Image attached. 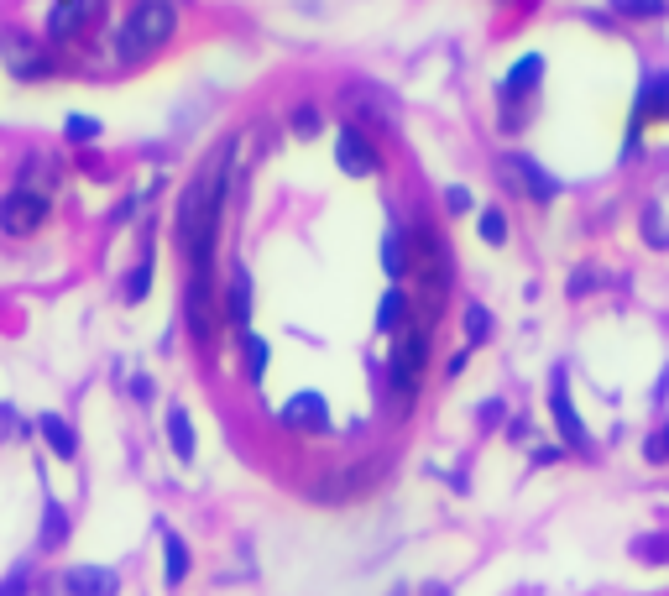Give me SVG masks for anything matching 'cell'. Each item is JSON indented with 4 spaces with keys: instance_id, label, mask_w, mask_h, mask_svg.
Listing matches in <instances>:
<instances>
[{
    "instance_id": "6da1fadb",
    "label": "cell",
    "mask_w": 669,
    "mask_h": 596,
    "mask_svg": "<svg viewBox=\"0 0 669 596\" xmlns=\"http://www.w3.org/2000/svg\"><path fill=\"white\" fill-rule=\"evenodd\" d=\"M230 157H236V142L215 147V157L194 173V183L178 199L173 236H178V251L189 257V272H210L215 267V236H220V210H225Z\"/></svg>"
},
{
    "instance_id": "7a4b0ae2",
    "label": "cell",
    "mask_w": 669,
    "mask_h": 596,
    "mask_svg": "<svg viewBox=\"0 0 669 596\" xmlns=\"http://www.w3.org/2000/svg\"><path fill=\"white\" fill-rule=\"evenodd\" d=\"M178 32V11L168 6V0H142L131 16H126V27H121V37H115V58L121 63H142V58H152L163 42Z\"/></svg>"
},
{
    "instance_id": "3957f363",
    "label": "cell",
    "mask_w": 669,
    "mask_h": 596,
    "mask_svg": "<svg viewBox=\"0 0 669 596\" xmlns=\"http://www.w3.org/2000/svg\"><path fill=\"white\" fill-rule=\"evenodd\" d=\"M424 366H429V325H408L398 335V346H392V361H387V387L403 408L413 403V393H419Z\"/></svg>"
},
{
    "instance_id": "277c9868",
    "label": "cell",
    "mask_w": 669,
    "mask_h": 596,
    "mask_svg": "<svg viewBox=\"0 0 669 596\" xmlns=\"http://www.w3.org/2000/svg\"><path fill=\"white\" fill-rule=\"evenodd\" d=\"M183 325L199 346H215V330H220V309H215V283L210 272H189V293H183Z\"/></svg>"
},
{
    "instance_id": "5b68a950",
    "label": "cell",
    "mask_w": 669,
    "mask_h": 596,
    "mask_svg": "<svg viewBox=\"0 0 669 596\" xmlns=\"http://www.w3.org/2000/svg\"><path fill=\"white\" fill-rule=\"evenodd\" d=\"M335 163H340V173H351V178L382 173V147H377V136H366L356 121H345V126L335 131Z\"/></svg>"
},
{
    "instance_id": "8992f818",
    "label": "cell",
    "mask_w": 669,
    "mask_h": 596,
    "mask_svg": "<svg viewBox=\"0 0 669 596\" xmlns=\"http://www.w3.org/2000/svg\"><path fill=\"white\" fill-rule=\"evenodd\" d=\"M497 168H502V178L513 183L518 194H528L534 204H549V199L560 194V178H555V173H544L528 152H502V163H497Z\"/></svg>"
},
{
    "instance_id": "52a82bcc",
    "label": "cell",
    "mask_w": 669,
    "mask_h": 596,
    "mask_svg": "<svg viewBox=\"0 0 669 596\" xmlns=\"http://www.w3.org/2000/svg\"><path fill=\"white\" fill-rule=\"evenodd\" d=\"M539 79H544V58H539V53H523L513 68H507V79H502V89H497L502 105H507V110H502V126H507V131H518V105L539 89Z\"/></svg>"
},
{
    "instance_id": "ba28073f",
    "label": "cell",
    "mask_w": 669,
    "mask_h": 596,
    "mask_svg": "<svg viewBox=\"0 0 669 596\" xmlns=\"http://www.w3.org/2000/svg\"><path fill=\"white\" fill-rule=\"evenodd\" d=\"M100 16H105V0H53L42 27H48L53 42H74V37H84L89 27H95Z\"/></svg>"
},
{
    "instance_id": "9c48e42d",
    "label": "cell",
    "mask_w": 669,
    "mask_h": 596,
    "mask_svg": "<svg viewBox=\"0 0 669 596\" xmlns=\"http://www.w3.org/2000/svg\"><path fill=\"white\" fill-rule=\"evenodd\" d=\"M42 220H48V194L11 189L0 199V231L6 236H32V231H42Z\"/></svg>"
},
{
    "instance_id": "30bf717a",
    "label": "cell",
    "mask_w": 669,
    "mask_h": 596,
    "mask_svg": "<svg viewBox=\"0 0 669 596\" xmlns=\"http://www.w3.org/2000/svg\"><path fill=\"white\" fill-rule=\"evenodd\" d=\"M549 414H555V429H560V440H565V450H591V434H586V424H581V414H575V403H570V382H565V372H555V382H549Z\"/></svg>"
},
{
    "instance_id": "8fae6325",
    "label": "cell",
    "mask_w": 669,
    "mask_h": 596,
    "mask_svg": "<svg viewBox=\"0 0 669 596\" xmlns=\"http://www.w3.org/2000/svg\"><path fill=\"white\" fill-rule=\"evenodd\" d=\"M278 424L293 429V434H330V403L319 393H293L278 408Z\"/></svg>"
},
{
    "instance_id": "7c38bea8",
    "label": "cell",
    "mask_w": 669,
    "mask_h": 596,
    "mask_svg": "<svg viewBox=\"0 0 669 596\" xmlns=\"http://www.w3.org/2000/svg\"><path fill=\"white\" fill-rule=\"evenodd\" d=\"M633 121H638V126H664V121H669V68H654V74L638 84Z\"/></svg>"
},
{
    "instance_id": "4fadbf2b",
    "label": "cell",
    "mask_w": 669,
    "mask_h": 596,
    "mask_svg": "<svg viewBox=\"0 0 669 596\" xmlns=\"http://www.w3.org/2000/svg\"><path fill=\"white\" fill-rule=\"evenodd\" d=\"M251 309H257V283H251V272L236 262L230 267V288H225V319L251 330Z\"/></svg>"
},
{
    "instance_id": "5bb4252c",
    "label": "cell",
    "mask_w": 669,
    "mask_h": 596,
    "mask_svg": "<svg viewBox=\"0 0 669 596\" xmlns=\"http://www.w3.org/2000/svg\"><path fill=\"white\" fill-rule=\"evenodd\" d=\"M115 591H121V581L105 565H74L63 576V596H115Z\"/></svg>"
},
{
    "instance_id": "9a60e30c",
    "label": "cell",
    "mask_w": 669,
    "mask_h": 596,
    "mask_svg": "<svg viewBox=\"0 0 669 596\" xmlns=\"http://www.w3.org/2000/svg\"><path fill=\"white\" fill-rule=\"evenodd\" d=\"M37 434L48 440V450L58 455V461H74V455H79V434H74V424H68L63 414H42Z\"/></svg>"
},
{
    "instance_id": "2e32d148",
    "label": "cell",
    "mask_w": 669,
    "mask_h": 596,
    "mask_svg": "<svg viewBox=\"0 0 669 596\" xmlns=\"http://www.w3.org/2000/svg\"><path fill=\"white\" fill-rule=\"evenodd\" d=\"M408 309H413V298H408L398 283H392V288L382 293V304H377V330H382V335H398V330L408 325Z\"/></svg>"
},
{
    "instance_id": "e0dca14e",
    "label": "cell",
    "mask_w": 669,
    "mask_h": 596,
    "mask_svg": "<svg viewBox=\"0 0 669 596\" xmlns=\"http://www.w3.org/2000/svg\"><path fill=\"white\" fill-rule=\"evenodd\" d=\"M163 581L168 586L189 581V544H183V534H173V529H163Z\"/></svg>"
},
{
    "instance_id": "ac0fdd59",
    "label": "cell",
    "mask_w": 669,
    "mask_h": 596,
    "mask_svg": "<svg viewBox=\"0 0 669 596\" xmlns=\"http://www.w3.org/2000/svg\"><path fill=\"white\" fill-rule=\"evenodd\" d=\"M6 53H11V74H16V79H42V74H48V58H42L32 42L6 37Z\"/></svg>"
},
{
    "instance_id": "d6986e66",
    "label": "cell",
    "mask_w": 669,
    "mask_h": 596,
    "mask_svg": "<svg viewBox=\"0 0 669 596\" xmlns=\"http://www.w3.org/2000/svg\"><path fill=\"white\" fill-rule=\"evenodd\" d=\"M168 445L178 461H194V424H189V408L168 403Z\"/></svg>"
},
{
    "instance_id": "ffe728a7",
    "label": "cell",
    "mask_w": 669,
    "mask_h": 596,
    "mask_svg": "<svg viewBox=\"0 0 669 596\" xmlns=\"http://www.w3.org/2000/svg\"><path fill=\"white\" fill-rule=\"evenodd\" d=\"M382 272L392 283H403L408 278V241H403V231L392 225V231L382 236Z\"/></svg>"
},
{
    "instance_id": "44dd1931",
    "label": "cell",
    "mask_w": 669,
    "mask_h": 596,
    "mask_svg": "<svg viewBox=\"0 0 669 596\" xmlns=\"http://www.w3.org/2000/svg\"><path fill=\"white\" fill-rule=\"evenodd\" d=\"M351 110L361 121H377V126H392V105H387V95H377V89H351Z\"/></svg>"
},
{
    "instance_id": "7402d4cb",
    "label": "cell",
    "mask_w": 669,
    "mask_h": 596,
    "mask_svg": "<svg viewBox=\"0 0 669 596\" xmlns=\"http://www.w3.org/2000/svg\"><path fill=\"white\" fill-rule=\"evenodd\" d=\"M267 361H272L267 340H262V335H251V330H241V366H246V377H251V382H262V377H267Z\"/></svg>"
},
{
    "instance_id": "603a6c76",
    "label": "cell",
    "mask_w": 669,
    "mask_h": 596,
    "mask_svg": "<svg viewBox=\"0 0 669 596\" xmlns=\"http://www.w3.org/2000/svg\"><path fill=\"white\" fill-rule=\"evenodd\" d=\"M147 288H152V236H147V246H142V262L131 267V278H126V304H142L147 298Z\"/></svg>"
},
{
    "instance_id": "cb8c5ba5",
    "label": "cell",
    "mask_w": 669,
    "mask_h": 596,
    "mask_svg": "<svg viewBox=\"0 0 669 596\" xmlns=\"http://www.w3.org/2000/svg\"><path fill=\"white\" fill-rule=\"evenodd\" d=\"M63 539H68V513L48 497V502H42V549H58Z\"/></svg>"
},
{
    "instance_id": "d4e9b609",
    "label": "cell",
    "mask_w": 669,
    "mask_h": 596,
    "mask_svg": "<svg viewBox=\"0 0 669 596\" xmlns=\"http://www.w3.org/2000/svg\"><path fill=\"white\" fill-rule=\"evenodd\" d=\"M607 6L617 16H628V21H659V16H669V0H607Z\"/></svg>"
},
{
    "instance_id": "484cf974",
    "label": "cell",
    "mask_w": 669,
    "mask_h": 596,
    "mask_svg": "<svg viewBox=\"0 0 669 596\" xmlns=\"http://www.w3.org/2000/svg\"><path fill=\"white\" fill-rule=\"evenodd\" d=\"M476 231H481V241H487V246H502L507 241V215L497 210V204H487V210L476 215Z\"/></svg>"
},
{
    "instance_id": "4316f807",
    "label": "cell",
    "mask_w": 669,
    "mask_h": 596,
    "mask_svg": "<svg viewBox=\"0 0 669 596\" xmlns=\"http://www.w3.org/2000/svg\"><path fill=\"white\" fill-rule=\"evenodd\" d=\"M487 335H492V314L481 309V304H466V340H471V346H481Z\"/></svg>"
},
{
    "instance_id": "83f0119b",
    "label": "cell",
    "mask_w": 669,
    "mask_h": 596,
    "mask_svg": "<svg viewBox=\"0 0 669 596\" xmlns=\"http://www.w3.org/2000/svg\"><path fill=\"white\" fill-rule=\"evenodd\" d=\"M288 131L293 136H319V110L314 105H293L288 110Z\"/></svg>"
},
{
    "instance_id": "f1b7e54d",
    "label": "cell",
    "mask_w": 669,
    "mask_h": 596,
    "mask_svg": "<svg viewBox=\"0 0 669 596\" xmlns=\"http://www.w3.org/2000/svg\"><path fill=\"white\" fill-rule=\"evenodd\" d=\"M63 136H68V142H95V136H100V121H95V116H68V121H63Z\"/></svg>"
},
{
    "instance_id": "f546056e",
    "label": "cell",
    "mask_w": 669,
    "mask_h": 596,
    "mask_svg": "<svg viewBox=\"0 0 669 596\" xmlns=\"http://www.w3.org/2000/svg\"><path fill=\"white\" fill-rule=\"evenodd\" d=\"M445 210H450V215H471V210H476V199H471L466 183H450V189H445Z\"/></svg>"
},
{
    "instance_id": "4dcf8cb0",
    "label": "cell",
    "mask_w": 669,
    "mask_h": 596,
    "mask_svg": "<svg viewBox=\"0 0 669 596\" xmlns=\"http://www.w3.org/2000/svg\"><path fill=\"white\" fill-rule=\"evenodd\" d=\"M27 591H32V570L27 565H16L11 576L0 581V596H27Z\"/></svg>"
},
{
    "instance_id": "1f68e13d",
    "label": "cell",
    "mask_w": 669,
    "mask_h": 596,
    "mask_svg": "<svg viewBox=\"0 0 669 596\" xmlns=\"http://www.w3.org/2000/svg\"><path fill=\"white\" fill-rule=\"evenodd\" d=\"M643 455H649V461L659 466V461H669V419H664V429L654 434V440L649 445H643Z\"/></svg>"
},
{
    "instance_id": "d6a6232c",
    "label": "cell",
    "mask_w": 669,
    "mask_h": 596,
    "mask_svg": "<svg viewBox=\"0 0 669 596\" xmlns=\"http://www.w3.org/2000/svg\"><path fill=\"white\" fill-rule=\"evenodd\" d=\"M638 560H669V539H638Z\"/></svg>"
},
{
    "instance_id": "836d02e7",
    "label": "cell",
    "mask_w": 669,
    "mask_h": 596,
    "mask_svg": "<svg viewBox=\"0 0 669 596\" xmlns=\"http://www.w3.org/2000/svg\"><path fill=\"white\" fill-rule=\"evenodd\" d=\"M424 596H450V586H440V581H434V586H424Z\"/></svg>"
},
{
    "instance_id": "e575fe53",
    "label": "cell",
    "mask_w": 669,
    "mask_h": 596,
    "mask_svg": "<svg viewBox=\"0 0 669 596\" xmlns=\"http://www.w3.org/2000/svg\"><path fill=\"white\" fill-rule=\"evenodd\" d=\"M392 596H408V586H392Z\"/></svg>"
}]
</instances>
